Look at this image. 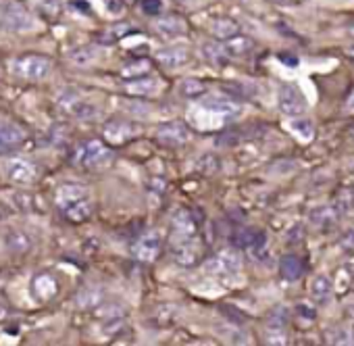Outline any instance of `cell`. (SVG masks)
I'll use <instances>...</instances> for the list:
<instances>
[{
	"label": "cell",
	"mask_w": 354,
	"mask_h": 346,
	"mask_svg": "<svg viewBox=\"0 0 354 346\" xmlns=\"http://www.w3.org/2000/svg\"><path fill=\"white\" fill-rule=\"evenodd\" d=\"M242 107L234 100H227V98H209V100H203L201 104H196L192 109V121L203 127V129H213V127H219L232 119H236L240 115Z\"/></svg>",
	"instance_id": "6da1fadb"
},
{
	"label": "cell",
	"mask_w": 354,
	"mask_h": 346,
	"mask_svg": "<svg viewBox=\"0 0 354 346\" xmlns=\"http://www.w3.org/2000/svg\"><path fill=\"white\" fill-rule=\"evenodd\" d=\"M57 205L65 213V217L71 221H84L92 213V203H90L88 190L84 186H75V184H67V186L59 188Z\"/></svg>",
	"instance_id": "7a4b0ae2"
},
{
	"label": "cell",
	"mask_w": 354,
	"mask_h": 346,
	"mask_svg": "<svg viewBox=\"0 0 354 346\" xmlns=\"http://www.w3.org/2000/svg\"><path fill=\"white\" fill-rule=\"evenodd\" d=\"M50 69H53V61L44 55H28L13 61L11 65V73L26 82H40L50 73Z\"/></svg>",
	"instance_id": "3957f363"
},
{
	"label": "cell",
	"mask_w": 354,
	"mask_h": 346,
	"mask_svg": "<svg viewBox=\"0 0 354 346\" xmlns=\"http://www.w3.org/2000/svg\"><path fill=\"white\" fill-rule=\"evenodd\" d=\"M111 148H106L100 140H88L75 148L73 161L80 167H100L111 161Z\"/></svg>",
	"instance_id": "277c9868"
},
{
	"label": "cell",
	"mask_w": 354,
	"mask_h": 346,
	"mask_svg": "<svg viewBox=\"0 0 354 346\" xmlns=\"http://www.w3.org/2000/svg\"><path fill=\"white\" fill-rule=\"evenodd\" d=\"M0 19L5 21L7 28L15 30V32H32L38 28L36 19L17 3H3L0 5Z\"/></svg>",
	"instance_id": "5b68a950"
},
{
	"label": "cell",
	"mask_w": 354,
	"mask_h": 346,
	"mask_svg": "<svg viewBox=\"0 0 354 346\" xmlns=\"http://www.w3.org/2000/svg\"><path fill=\"white\" fill-rule=\"evenodd\" d=\"M277 109L286 117H300L306 111V100L296 86L283 84L277 92Z\"/></svg>",
	"instance_id": "8992f818"
},
{
	"label": "cell",
	"mask_w": 354,
	"mask_h": 346,
	"mask_svg": "<svg viewBox=\"0 0 354 346\" xmlns=\"http://www.w3.org/2000/svg\"><path fill=\"white\" fill-rule=\"evenodd\" d=\"M3 171H5V178L17 186H28L36 180V167L34 163H30L28 158H21V156H15V158H9L5 165H3Z\"/></svg>",
	"instance_id": "52a82bcc"
},
{
	"label": "cell",
	"mask_w": 354,
	"mask_h": 346,
	"mask_svg": "<svg viewBox=\"0 0 354 346\" xmlns=\"http://www.w3.org/2000/svg\"><path fill=\"white\" fill-rule=\"evenodd\" d=\"M160 244H162V236L158 234V232H146V234H142L138 240H136V244H133V255H136V259H140V261H154L156 259V255L160 253Z\"/></svg>",
	"instance_id": "ba28073f"
},
{
	"label": "cell",
	"mask_w": 354,
	"mask_h": 346,
	"mask_svg": "<svg viewBox=\"0 0 354 346\" xmlns=\"http://www.w3.org/2000/svg\"><path fill=\"white\" fill-rule=\"evenodd\" d=\"M26 138V131L19 123L11 119H0V152H9L17 148Z\"/></svg>",
	"instance_id": "9c48e42d"
},
{
	"label": "cell",
	"mask_w": 354,
	"mask_h": 346,
	"mask_svg": "<svg viewBox=\"0 0 354 346\" xmlns=\"http://www.w3.org/2000/svg\"><path fill=\"white\" fill-rule=\"evenodd\" d=\"M207 269L213 273V275H236L240 271V257L232 251H225L221 255H217L213 261L207 263Z\"/></svg>",
	"instance_id": "30bf717a"
},
{
	"label": "cell",
	"mask_w": 354,
	"mask_h": 346,
	"mask_svg": "<svg viewBox=\"0 0 354 346\" xmlns=\"http://www.w3.org/2000/svg\"><path fill=\"white\" fill-rule=\"evenodd\" d=\"M158 138L169 146H180L190 140V129L182 121H171L158 127Z\"/></svg>",
	"instance_id": "8fae6325"
},
{
	"label": "cell",
	"mask_w": 354,
	"mask_h": 346,
	"mask_svg": "<svg viewBox=\"0 0 354 346\" xmlns=\"http://www.w3.org/2000/svg\"><path fill=\"white\" fill-rule=\"evenodd\" d=\"M173 257L180 265H194L198 261V244L192 238H180L173 246Z\"/></svg>",
	"instance_id": "7c38bea8"
},
{
	"label": "cell",
	"mask_w": 354,
	"mask_h": 346,
	"mask_svg": "<svg viewBox=\"0 0 354 346\" xmlns=\"http://www.w3.org/2000/svg\"><path fill=\"white\" fill-rule=\"evenodd\" d=\"M133 134H136V127L125 119H113L104 127V138L113 144H121V142L129 140Z\"/></svg>",
	"instance_id": "4fadbf2b"
},
{
	"label": "cell",
	"mask_w": 354,
	"mask_h": 346,
	"mask_svg": "<svg viewBox=\"0 0 354 346\" xmlns=\"http://www.w3.org/2000/svg\"><path fill=\"white\" fill-rule=\"evenodd\" d=\"M154 57L162 67L175 69V67H182L188 61V51L182 46H169V48H160Z\"/></svg>",
	"instance_id": "5bb4252c"
},
{
	"label": "cell",
	"mask_w": 354,
	"mask_h": 346,
	"mask_svg": "<svg viewBox=\"0 0 354 346\" xmlns=\"http://www.w3.org/2000/svg\"><path fill=\"white\" fill-rule=\"evenodd\" d=\"M32 290H34V296L40 298V300H50L59 286H57V280L50 275V273H40L34 277V284H32Z\"/></svg>",
	"instance_id": "9a60e30c"
},
{
	"label": "cell",
	"mask_w": 354,
	"mask_h": 346,
	"mask_svg": "<svg viewBox=\"0 0 354 346\" xmlns=\"http://www.w3.org/2000/svg\"><path fill=\"white\" fill-rule=\"evenodd\" d=\"M154 30L160 34V36H182L188 28H186V21L184 19H180V17H173V15H169V17H160V19H156L154 24Z\"/></svg>",
	"instance_id": "2e32d148"
},
{
	"label": "cell",
	"mask_w": 354,
	"mask_h": 346,
	"mask_svg": "<svg viewBox=\"0 0 354 346\" xmlns=\"http://www.w3.org/2000/svg\"><path fill=\"white\" fill-rule=\"evenodd\" d=\"M160 90L158 80L154 78H144V80H131L125 84V92L131 96H152Z\"/></svg>",
	"instance_id": "e0dca14e"
},
{
	"label": "cell",
	"mask_w": 354,
	"mask_h": 346,
	"mask_svg": "<svg viewBox=\"0 0 354 346\" xmlns=\"http://www.w3.org/2000/svg\"><path fill=\"white\" fill-rule=\"evenodd\" d=\"M279 273L288 280V282H296L302 277L304 273V263L300 257L296 255H286L281 261H279Z\"/></svg>",
	"instance_id": "ac0fdd59"
},
{
	"label": "cell",
	"mask_w": 354,
	"mask_h": 346,
	"mask_svg": "<svg viewBox=\"0 0 354 346\" xmlns=\"http://www.w3.org/2000/svg\"><path fill=\"white\" fill-rule=\"evenodd\" d=\"M333 294V284L327 275H317L310 284V296L319 302V304H325Z\"/></svg>",
	"instance_id": "d6986e66"
},
{
	"label": "cell",
	"mask_w": 354,
	"mask_h": 346,
	"mask_svg": "<svg viewBox=\"0 0 354 346\" xmlns=\"http://www.w3.org/2000/svg\"><path fill=\"white\" fill-rule=\"evenodd\" d=\"M211 34H213L217 40H230V38H234L236 34H240V28H238L236 21H232V19H227V17H221V19H217V21L211 24Z\"/></svg>",
	"instance_id": "ffe728a7"
},
{
	"label": "cell",
	"mask_w": 354,
	"mask_h": 346,
	"mask_svg": "<svg viewBox=\"0 0 354 346\" xmlns=\"http://www.w3.org/2000/svg\"><path fill=\"white\" fill-rule=\"evenodd\" d=\"M252 40L250 38H244V36H240V34H236L234 38H230V40H225V53H227V57H244V55H248L250 51H252Z\"/></svg>",
	"instance_id": "44dd1931"
},
{
	"label": "cell",
	"mask_w": 354,
	"mask_h": 346,
	"mask_svg": "<svg viewBox=\"0 0 354 346\" xmlns=\"http://www.w3.org/2000/svg\"><path fill=\"white\" fill-rule=\"evenodd\" d=\"M173 228H175V232H177V236H180V238H192L194 236V230H196L192 217L188 213H184V211L177 213L173 217Z\"/></svg>",
	"instance_id": "7402d4cb"
},
{
	"label": "cell",
	"mask_w": 354,
	"mask_h": 346,
	"mask_svg": "<svg viewBox=\"0 0 354 346\" xmlns=\"http://www.w3.org/2000/svg\"><path fill=\"white\" fill-rule=\"evenodd\" d=\"M292 129L302 138V140H310L313 136H315V125H313V121L310 119H306V117H292Z\"/></svg>",
	"instance_id": "603a6c76"
},
{
	"label": "cell",
	"mask_w": 354,
	"mask_h": 346,
	"mask_svg": "<svg viewBox=\"0 0 354 346\" xmlns=\"http://www.w3.org/2000/svg\"><path fill=\"white\" fill-rule=\"evenodd\" d=\"M205 57L211 61V63H215V65H223L230 57H227V53H225V48L223 46H219V44H205Z\"/></svg>",
	"instance_id": "cb8c5ba5"
},
{
	"label": "cell",
	"mask_w": 354,
	"mask_h": 346,
	"mask_svg": "<svg viewBox=\"0 0 354 346\" xmlns=\"http://www.w3.org/2000/svg\"><path fill=\"white\" fill-rule=\"evenodd\" d=\"M150 71V63L148 61H138V63H129L121 69L123 78H138V75H146Z\"/></svg>",
	"instance_id": "d4e9b609"
},
{
	"label": "cell",
	"mask_w": 354,
	"mask_h": 346,
	"mask_svg": "<svg viewBox=\"0 0 354 346\" xmlns=\"http://www.w3.org/2000/svg\"><path fill=\"white\" fill-rule=\"evenodd\" d=\"M182 92H184L186 96H190V98L201 96V94L205 92V84H201V82H196V80H186V82L182 84Z\"/></svg>",
	"instance_id": "484cf974"
},
{
	"label": "cell",
	"mask_w": 354,
	"mask_h": 346,
	"mask_svg": "<svg viewBox=\"0 0 354 346\" xmlns=\"http://www.w3.org/2000/svg\"><path fill=\"white\" fill-rule=\"evenodd\" d=\"M9 248L11 251H28L30 248V240L21 232H13L9 236Z\"/></svg>",
	"instance_id": "4316f807"
},
{
	"label": "cell",
	"mask_w": 354,
	"mask_h": 346,
	"mask_svg": "<svg viewBox=\"0 0 354 346\" xmlns=\"http://www.w3.org/2000/svg\"><path fill=\"white\" fill-rule=\"evenodd\" d=\"M142 9L148 15H158L162 11V0H142Z\"/></svg>",
	"instance_id": "83f0119b"
},
{
	"label": "cell",
	"mask_w": 354,
	"mask_h": 346,
	"mask_svg": "<svg viewBox=\"0 0 354 346\" xmlns=\"http://www.w3.org/2000/svg\"><path fill=\"white\" fill-rule=\"evenodd\" d=\"M346 111H348V113H354V90H352L350 96L346 98Z\"/></svg>",
	"instance_id": "f1b7e54d"
},
{
	"label": "cell",
	"mask_w": 354,
	"mask_h": 346,
	"mask_svg": "<svg viewBox=\"0 0 354 346\" xmlns=\"http://www.w3.org/2000/svg\"><path fill=\"white\" fill-rule=\"evenodd\" d=\"M273 3H279V5H294V3H300V0H273Z\"/></svg>",
	"instance_id": "f546056e"
},
{
	"label": "cell",
	"mask_w": 354,
	"mask_h": 346,
	"mask_svg": "<svg viewBox=\"0 0 354 346\" xmlns=\"http://www.w3.org/2000/svg\"><path fill=\"white\" fill-rule=\"evenodd\" d=\"M348 32H350V36H352V38H354V24H352V26H350V30H348Z\"/></svg>",
	"instance_id": "4dcf8cb0"
},
{
	"label": "cell",
	"mask_w": 354,
	"mask_h": 346,
	"mask_svg": "<svg viewBox=\"0 0 354 346\" xmlns=\"http://www.w3.org/2000/svg\"><path fill=\"white\" fill-rule=\"evenodd\" d=\"M350 55H352V57H354V48H352V53H350Z\"/></svg>",
	"instance_id": "1f68e13d"
}]
</instances>
